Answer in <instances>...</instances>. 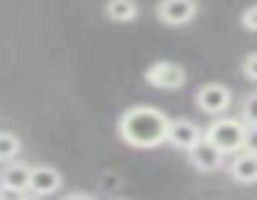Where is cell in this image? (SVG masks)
<instances>
[{
	"mask_svg": "<svg viewBox=\"0 0 257 200\" xmlns=\"http://www.w3.org/2000/svg\"><path fill=\"white\" fill-rule=\"evenodd\" d=\"M65 200H95V198H90V195H85V193H73V195H68Z\"/></svg>",
	"mask_w": 257,
	"mask_h": 200,
	"instance_id": "e0dca14e",
	"label": "cell"
},
{
	"mask_svg": "<svg viewBox=\"0 0 257 200\" xmlns=\"http://www.w3.org/2000/svg\"><path fill=\"white\" fill-rule=\"evenodd\" d=\"M230 175L237 183H257V155L255 153H240L232 165H230Z\"/></svg>",
	"mask_w": 257,
	"mask_h": 200,
	"instance_id": "30bf717a",
	"label": "cell"
},
{
	"mask_svg": "<svg viewBox=\"0 0 257 200\" xmlns=\"http://www.w3.org/2000/svg\"><path fill=\"white\" fill-rule=\"evenodd\" d=\"M170 123L172 120H168L163 110L150 108V105H138L122 113L117 130H120V138L133 148H158L160 143L168 140Z\"/></svg>",
	"mask_w": 257,
	"mask_h": 200,
	"instance_id": "6da1fadb",
	"label": "cell"
},
{
	"mask_svg": "<svg viewBox=\"0 0 257 200\" xmlns=\"http://www.w3.org/2000/svg\"><path fill=\"white\" fill-rule=\"evenodd\" d=\"M30 175H33V168L23 163H13L0 173V188L8 193H25L30 190Z\"/></svg>",
	"mask_w": 257,
	"mask_h": 200,
	"instance_id": "9c48e42d",
	"label": "cell"
},
{
	"mask_svg": "<svg viewBox=\"0 0 257 200\" xmlns=\"http://www.w3.org/2000/svg\"><path fill=\"white\" fill-rule=\"evenodd\" d=\"M197 15L195 0H160L158 3V18L165 25H185Z\"/></svg>",
	"mask_w": 257,
	"mask_h": 200,
	"instance_id": "8992f818",
	"label": "cell"
},
{
	"mask_svg": "<svg viewBox=\"0 0 257 200\" xmlns=\"http://www.w3.org/2000/svg\"><path fill=\"white\" fill-rule=\"evenodd\" d=\"M245 150L257 155V125H247V135H245Z\"/></svg>",
	"mask_w": 257,
	"mask_h": 200,
	"instance_id": "2e32d148",
	"label": "cell"
},
{
	"mask_svg": "<svg viewBox=\"0 0 257 200\" xmlns=\"http://www.w3.org/2000/svg\"><path fill=\"white\" fill-rule=\"evenodd\" d=\"M245 135H247V123L242 120H235V118H222V120H215L205 138H210L225 155L227 153H237V150H245Z\"/></svg>",
	"mask_w": 257,
	"mask_h": 200,
	"instance_id": "7a4b0ae2",
	"label": "cell"
},
{
	"mask_svg": "<svg viewBox=\"0 0 257 200\" xmlns=\"http://www.w3.org/2000/svg\"><path fill=\"white\" fill-rule=\"evenodd\" d=\"M202 138H205V135H202V130H200L192 120L180 118V120H172L170 123L168 143H170L172 148H177V150H190V148H192V145H197Z\"/></svg>",
	"mask_w": 257,
	"mask_h": 200,
	"instance_id": "52a82bcc",
	"label": "cell"
},
{
	"mask_svg": "<svg viewBox=\"0 0 257 200\" xmlns=\"http://www.w3.org/2000/svg\"><path fill=\"white\" fill-rule=\"evenodd\" d=\"M190 163L197 168V170H202V173H212V170H217L220 165H222V160H225V153L210 140V138H202L197 145H192L190 150Z\"/></svg>",
	"mask_w": 257,
	"mask_h": 200,
	"instance_id": "277c9868",
	"label": "cell"
},
{
	"mask_svg": "<svg viewBox=\"0 0 257 200\" xmlns=\"http://www.w3.org/2000/svg\"><path fill=\"white\" fill-rule=\"evenodd\" d=\"M18 153H20V140H18V135L0 130V160H10V158H15Z\"/></svg>",
	"mask_w": 257,
	"mask_h": 200,
	"instance_id": "7c38bea8",
	"label": "cell"
},
{
	"mask_svg": "<svg viewBox=\"0 0 257 200\" xmlns=\"http://www.w3.org/2000/svg\"><path fill=\"white\" fill-rule=\"evenodd\" d=\"M242 120L247 125H257V93L247 95L242 103Z\"/></svg>",
	"mask_w": 257,
	"mask_h": 200,
	"instance_id": "4fadbf2b",
	"label": "cell"
},
{
	"mask_svg": "<svg viewBox=\"0 0 257 200\" xmlns=\"http://www.w3.org/2000/svg\"><path fill=\"white\" fill-rule=\"evenodd\" d=\"M63 185V175L50 168V165H38L33 168V175H30V190L38 193V195H53L58 193Z\"/></svg>",
	"mask_w": 257,
	"mask_h": 200,
	"instance_id": "ba28073f",
	"label": "cell"
},
{
	"mask_svg": "<svg viewBox=\"0 0 257 200\" xmlns=\"http://www.w3.org/2000/svg\"><path fill=\"white\" fill-rule=\"evenodd\" d=\"M145 80L153 85V88H160V90H177L185 85L187 75L180 65L175 63H153L148 70H145Z\"/></svg>",
	"mask_w": 257,
	"mask_h": 200,
	"instance_id": "3957f363",
	"label": "cell"
},
{
	"mask_svg": "<svg viewBox=\"0 0 257 200\" xmlns=\"http://www.w3.org/2000/svg\"><path fill=\"white\" fill-rule=\"evenodd\" d=\"M242 25H245L247 30H252V33H257V5H252V8H247V10L242 13Z\"/></svg>",
	"mask_w": 257,
	"mask_h": 200,
	"instance_id": "9a60e30c",
	"label": "cell"
},
{
	"mask_svg": "<svg viewBox=\"0 0 257 200\" xmlns=\"http://www.w3.org/2000/svg\"><path fill=\"white\" fill-rule=\"evenodd\" d=\"M242 73L250 78V80H257V53H250L242 63Z\"/></svg>",
	"mask_w": 257,
	"mask_h": 200,
	"instance_id": "5bb4252c",
	"label": "cell"
},
{
	"mask_svg": "<svg viewBox=\"0 0 257 200\" xmlns=\"http://www.w3.org/2000/svg\"><path fill=\"white\" fill-rule=\"evenodd\" d=\"M105 15L115 23H133L138 18V3L135 0H107Z\"/></svg>",
	"mask_w": 257,
	"mask_h": 200,
	"instance_id": "8fae6325",
	"label": "cell"
},
{
	"mask_svg": "<svg viewBox=\"0 0 257 200\" xmlns=\"http://www.w3.org/2000/svg\"><path fill=\"white\" fill-rule=\"evenodd\" d=\"M230 103H232L230 90H227L225 85H220V83H210V85H202V88L197 90V105H200V110L207 113V115H220V113H225V110L230 108Z\"/></svg>",
	"mask_w": 257,
	"mask_h": 200,
	"instance_id": "5b68a950",
	"label": "cell"
}]
</instances>
